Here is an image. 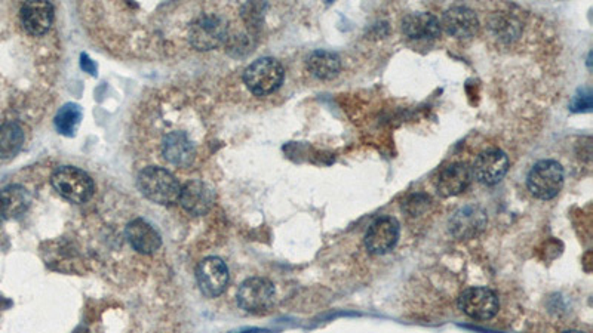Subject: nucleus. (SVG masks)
I'll return each instance as SVG.
<instances>
[{
    "label": "nucleus",
    "mask_w": 593,
    "mask_h": 333,
    "mask_svg": "<svg viewBox=\"0 0 593 333\" xmlns=\"http://www.w3.org/2000/svg\"><path fill=\"white\" fill-rule=\"evenodd\" d=\"M142 194L158 204H173L180 199L181 185L169 170L159 166H147L137 177Z\"/></svg>",
    "instance_id": "f257e3e1"
},
{
    "label": "nucleus",
    "mask_w": 593,
    "mask_h": 333,
    "mask_svg": "<svg viewBox=\"0 0 593 333\" xmlns=\"http://www.w3.org/2000/svg\"><path fill=\"white\" fill-rule=\"evenodd\" d=\"M229 24L223 15L204 12L197 15L189 28V42L197 51H212L227 43Z\"/></svg>",
    "instance_id": "f03ea898"
},
{
    "label": "nucleus",
    "mask_w": 593,
    "mask_h": 333,
    "mask_svg": "<svg viewBox=\"0 0 593 333\" xmlns=\"http://www.w3.org/2000/svg\"><path fill=\"white\" fill-rule=\"evenodd\" d=\"M284 77L285 70L282 64L275 58L264 57L246 67L243 82L257 97H266L280 88L284 83Z\"/></svg>",
    "instance_id": "7ed1b4c3"
},
{
    "label": "nucleus",
    "mask_w": 593,
    "mask_h": 333,
    "mask_svg": "<svg viewBox=\"0 0 593 333\" xmlns=\"http://www.w3.org/2000/svg\"><path fill=\"white\" fill-rule=\"evenodd\" d=\"M564 168L556 160H540L528 172L526 187L534 197L551 200L564 187Z\"/></svg>",
    "instance_id": "20e7f679"
},
{
    "label": "nucleus",
    "mask_w": 593,
    "mask_h": 333,
    "mask_svg": "<svg viewBox=\"0 0 593 333\" xmlns=\"http://www.w3.org/2000/svg\"><path fill=\"white\" fill-rule=\"evenodd\" d=\"M55 192L71 203H85L92 197L93 182L88 173L76 166H61L51 178Z\"/></svg>",
    "instance_id": "39448f33"
},
{
    "label": "nucleus",
    "mask_w": 593,
    "mask_h": 333,
    "mask_svg": "<svg viewBox=\"0 0 593 333\" xmlns=\"http://www.w3.org/2000/svg\"><path fill=\"white\" fill-rule=\"evenodd\" d=\"M275 298L276 289L273 283L264 277H251L245 280L236 295L239 307L253 314H260L272 308Z\"/></svg>",
    "instance_id": "423d86ee"
},
{
    "label": "nucleus",
    "mask_w": 593,
    "mask_h": 333,
    "mask_svg": "<svg viewBox=\"0 0 593 333\" xmlns=\"http://www.w3.org/2000/svg\"><path fill=\"white\" fill-rule=\"evenodd\" d=\"M459 308L475 320H491L497 315L500 303L494 291L488 288H469L459 298Z\"/></svg>",
    "instance_id": "0eeeda50"
},
{
    "label": "nucleus",
    "mask_w": 593,
    "mask_h": 333,
    "mask_svg": "<svg viewBox=\"0 0 593 333\" xmlns=\"http://www.w3.org/2000/svg\"><path fill=\"white\" fill-rule=\"evenodd\" d=\"M487 212L480 206L466 204L451 215L448 227L451 234L459 240L475 239L487 227Z\"/></svg>",
    "instance_id": "6e6552de"
},
{
    "label": "nucleus",
    "mask_w": 593,
    "mask_h": 333,
    "mask_svg": "<svg viewBox=\"0 0 593 333\" xmlns=\"http://www.w3.org/2000/svg\"><path fill=\"white\" fill-rule=\"evenodd\" d=\"M401 226L396 218H379L372 222L365 234V247L372 255H386L396 246Z\"/></svg>",
    "instance_id": "1a4fd4ad"
},
{
    "label": "nucleus",
    "mask_w": 593,
    "mask_h": 333,
    "mask_svg": "<svg viewBox=\"0 0 593 333\" xmlns=\"http://www.w3.org/2000/svg\"><path fill=\"white\" fill-rule=\"evenodd\" d=\"M196 280L202 293L208 298H217L227 288L229 268L221 258H205L196 268Z\"/></svg>",
    "instance_id": "9d476101"
},
{
    "label": "nucleus",
    "mask_w": 593,
    "mask_h": 333,
    "mask_svg": "<svg viewBox=\"0 0 593 333\" xmlns=\"http://www.w3.org/2000/svg\"><path fill=\"white\" fill-rule=\"evenodd\" d=\"M473 180L472 169L467 163H451L442 168L434 177L436 193L441 197H456L471 187Z\"/></svg>",
    "instance_id": "9b49d317"
},
{
    "label": "nucleus",
    "mask_w": 593,
    "mask_h": 333,
    "mask_svg": "<svg viewBox=\"0 0 593 333\" xmlns=\"http://www.w3.org/2000/svg\"><path fill=\"white\" fill-rule=\"evenodd\" d=\"M472 175L482 184L495 185L509 170V158L502 150H488L480 153L473 163Z\"/></svg>",
    "instance_id": "f8f14e48"
},
{
    "label": "nucleus",
    "mask_w": 593,
    "mask_h": 333,
    "mask_svg": "<svg viewBox=\"0 0 593 333\" xmlns=\"http://www.w3.org/2000/svg\"><path fill=\"white\" fill-rule=\"evenodd\" d=\"M178 200L184 211L195 216H200L211 211L215 201V193L207 182L200 180H192L184 187H181Z\"/></svg>",
    "instance_id": "ddd939ff"
},
{
    "label": "nucleus",
    "mask_w": 593,
    "mask_h": 333,
    "mask_svg": "<svg viewBox=\"0 0 593 333\" xmlns=\"http://www.w3.org/2000/svg\"><path fill=\"white\" fill-rule=\"evenodd\" d=\"M441 28L457 39H469L479 30L478 15L471 8L452 6L442 15Z\"/></svg>",
    "instance_id": "4468645a"
},
{
    "label": "nucleus",
    "mask_w": 593,
    "mask_h": 333,
    "mask_svg": "<svg viewBox=\"0 0 593 333\" xmlns=\"http://www.w3.org/2000/svg\"><path fill=\"white\" fill-rule=\"evenodd\" d=\"M21 25L30 36H43L54 21V6L50 2H25L20 11Z\"/></svg>",
    "instance_id": "2eb2a0df"
},
{
    "label": "nucleus",
    "mask_w": 593,
    "mask_h": 333,
    "mask_svg": "<svg viewBox=\"0 0 593 333\" xmlns=\"http://www.w3.org/2000/svg\"><path fill=\"white\" fill-rule=\"evenodd\" d=\"M162 154L165 160L177 168H187L195 162L196 148L193 141L184 132H169L162 142Z\"/></svg>",
    "instance_id": "dca6fc26"
},
{
    "label": "nucleus",
    "mask_w": 593,
    "mask_h": 333,
    "mask_svg": "<svg viewBox=\"0 0 593 333\" xmlns=\"http://www.w3.org/2000/svg\"><path fill=\"white\" fill-rule=\"evenodd\" d=\"M403 35L413 40H432L439 37L441 23L429 12H413L402 20Z\"/></svg>",
    "instance_id": "f3484780"
},
{
    "label": "nucleus",
    "mask_w": 593,
    "mask_h": 333,
    "mask_svg": "<svg viewBox=\"0 0 593 333\" xmlns=\"http://www.w3.org/2000/svg\"><path fill=\"white\" fill-rule=\"evenodd\" d=\"M125 234H127L131 246L137 252L144 253V255H151L162 246L161 234L142 218L131 221L127 226V230H125Z\"/></svg>",
    "instance_id": "a211bd4d"
},
{
    "label": "nucleus",
    "mask_w": 593,
    "mask_h": 333,
    "mask_svg": "<svg viewBox=\"0 0 593 333\" xmlns=\"http://www.w3.org/2000/svg\"><path fill=\"white\" fill-rule=\"evenodd\" d=\"M31 197L27 189L21 185L12 184L0 192V216L15 219L27 212Z\"/></svg>",
    "instance_id": "6ab92c4d"
},
{
    "label": "nucleus",
    "mask_w": 593,
    "mask_h": 333,
    "mask_svg": "<svg viewBox=\"0 0 593 333\" xmlns=\"http://www.w3.org/2000/svg\"><path fill=\"white\" fill-rule=\"evenodd\" d=\"M307 69L321 81H333L341 71V59L334 52L318 49L309 55Z\"/></svg>",
    "instance_id": "aec40b11"
},
{
    "label": "nucleus",
    "mask_w": 593,
    "mask_h": 333,
    "mask_svg": "<svg viewBox=\"0 0 593 333\" xmlns=\"http://www.w3.org/2000/svg\"><path fill=\"white\" fill-rule=\"evenodd\" d=\"M24 132L17 122H6L0 126V158L8 160L17 156L23 147Z\"/></svg>",
    "instance_id": "412c9836"
},
{
    "label": "nucleus",
    "mask_w": 593,
    "mask_h": 333,
    "mask_svg": "<svg viewBox=\"0 0 593 333\" xmlns=\"http://www.w3.org/2000/svg\"><path fill=\"white\" fill-rule=\"evenodd\" d=\"M82 122V108L74 103H67L62 105L55 115L54 124L58 134L64 136H74L79 129Z\"/></svg>",
    "instance_id": "4be33fe9"
},
{
    "label": "nucleus",
    "mask_w": 593,
    "mask_h": 333,
    "mask_svg": "<svg viewBox=\"0 0 593 333\" xmlns=\"http://www.w3.org/2000/svg\"><path fill=\"white\" fill-rule=\"evenodd\" d=\"M430 206V199L425 194H414L403 203V209L410 216H421Z\"/></svg>",
    "instance_id": "5701e85b"
},
{
    "label": "nucleus",
    "mask_w": 593,
    "mask_h": 333,
    "mask_svg": "<svg viewBox=\"0 0 593 333\" xmlns=\"http://www.w3.org/2000/svg\"><path fill=\"white\" fill-rule=\"evenodd\" d=\"M264 9H266V5L263 4H248L243 6L242 17L248 23V27H258L261 24Z\"/></svg>",
    "instance_id": "b1692460"
},
{
    "label": "nucleus",
    "mask_w": 593,
    "mask_h": 333,
    "mask_svg": "<svg viewBox=\"0 0 593 333\" xmlns=\"http://www.w3.org/2000/svg\"><path fill=\"white\" fill-rule=\"evenodd\" d=\"M81 67L86 71V73H92V74H96V71H97V67L93 66V62L91 61V59H88V57H86V54H82V57H81Z\"/></svg>",
    "instance_id": "393cba45"
},
{
    "label": "nucleus",
    "mask_w": 593,
    "mask_h": 333,
    "mask_svg": "<svg viewBox=\"0 0 593 333\" xmlns=\"http://www.w3.org/2000/svg\"><path fill=\"white\" fill-rule=\"evenodd\" d=\"M563 333H585V332H580V330H565Z\"/></svg>",
    "instance_id": "a878e982"
}]
</instances>
